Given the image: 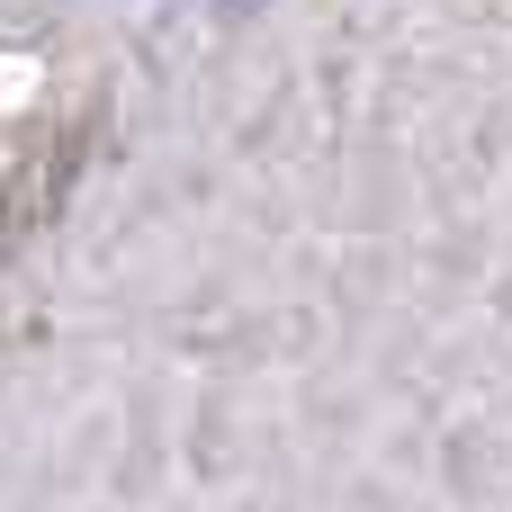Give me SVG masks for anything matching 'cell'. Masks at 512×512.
<instances>
[]
</instances>
